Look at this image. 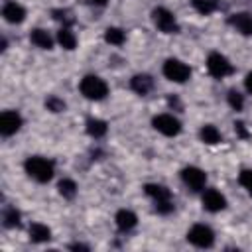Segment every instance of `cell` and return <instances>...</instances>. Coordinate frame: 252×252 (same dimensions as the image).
Masks as SVG:
<instances>
[{
  "instance_id": "obj_24",
  "label": "cell",
  "mask_w": 252,
  "mask_h": 252,
  "mask_svg": "<svg viewBox=\"0 0 252 252\" xmlns=\"http://www.w3.org/2000/svg\"><path fill=\"white\" fill-rule=\"evenodd\" d=\"M4 226H8V228H14V226H20V213L14 209V207H8L6 211H4Z\"/></svg>"
},
{
  "instance_id": "obj_3",
  "label": "cell",
  "mask_w": 252,
  "mask_h": 252,
  "mask_svg": "<svg viewBox=\"0 0 252 252\" xmlns=\"http://www.w3.org/2000/svg\"><path fill=\"white\" fill-rule=\"evenodd\" d=\"M79 91L89 100H102L108 94V85L98 75H87L79 83Z\"/></svg>"
},
{
  "instance_id": "obj_2",
  "label": "cell",
  "mask_w": 252,
  "mask_h": 252,
  "mask_svg": "<svg viewBox=\"0 0 252 252\" xmlns=\"http://www.w3.org/2000/svg\"><path fill=\"white\" fill-rule=\"evenodd\" d=\"M144 191L148 197L154 199L156 211L159 215H169L173 211V199H171V193L167 187H163L159 183H148V185H144Z\"/></svg>"
},
{
  "instance_id": "obj_6",
  "label": "cell",
  "mask_w": 252,
  "mask_h": 252,
  "mask_svg": "<svg viewBox=\"0 0 252 252\" xmlns=\"http://www.w3.org/2000/svg\"><path fill=\"white\" fill-rule=\"evenodd\" d=\"M207 71H209L215 79H224V77H228V75L234 71V67H232V63H230L222 53L213 51V53H209V57H207Z\"/></svg>"
},
{
  "instance_id": "obj_26",
  "label": "cell",
  "mask_w": 252,
  "mask_h": 252,
  "mask_svg": "<svg viewBox=\"0 0 252 252\" xmlns=\"http://www.w3.org/2000/svg\"><path fill=\"white\" fill-rule=\"evenodd\" d=\"M228 104H230L234 110H242V106H244V96H242L238 91H228Z\"/></svg>"
},
{
  "instance_id": "obj_23",
  "label": "cell",
  "mask_w": 252,
  "mask_h": 252,
  "mask_svg": "<svg viewBox=\"0 0 252 252\" xmlns=\"http://www.w3.org/2000/svg\"><path fill=\"white\" fill-rule=\"evenodd\" d=\"M191 4H193V8L199 12V14H203V16H209V14H213L215 10H217V0H191Z\"/></svg>"
},
{
  "instance_id": "obj_29",
  "label": "cell",
  "mask_w": 252,
  "mask_h": 252,
  "mask_svg": "<svg viewBox=\"0 0 252 252\" xmlns=\"http://www.w3.org/2000/svg\"><path fill=\"white\" fill-rule=\"evenodd\" d=\"M244 87H246V91L252 94V71H250V73L244 77Z\"/></svg>"
},
{
  "instance_id": "obj_8",
  "label": "cell",
  "mask_w": 252,
  "mask_h": 252,
  "mask_svg": "<svg viewBox=\"0 0 252 252\" xmlns=\"http://www.w3.org/2000/svg\"><path fill=\"white\" fill-rule=\"evenodd\" d=\"M152 126L163 136H177L181 132V122L173 114H158V116H154Z\"/></svg>"
},
{
  "instance_id": "obj_19",
  "label": "cell",
  "mask_w": 252,
  "mask_h": 252,
  "mask_svg": "<svg viewBox=\"0 0 252 252\" xmlns=\"http://www.w3.org/2000/svg\"><path fill=\"white\" fill-rule=\"evenodd\" d=\"M108 130V124L100 118H89L87 120V134L93 138H102Z\"/></svg>"
},
{
  "instance_id": "obj_15",
  "label": "cell",
  "mask_w": 252,
  "mask_h": 252,
  "mask_svg": "<svg viewBox=\"0 0 252 252\" xmlns=\"http://www.w3.org/2000/svg\"><path fill=\"white\" fill-rule=\"evenodd\" d=\"M130 87H132L134 93H138V94L144 96V94H148V93L154 89V79H152L150 75H146V73H140V75H134V77H132Z\"/></svg>"
},
{
  "instance_id": "obj_4",
  "label": "cell",
  "mask_w": 252,
  "mask_h": 252,
  "mask_svg": "<svg viewBox=\"0 0 252 252\" xmlns=\"http://www.w3.org/2000/svg\"><path fill=\"white\" fill-rule=\"evenodd\" d=\"M163 77L171 83H185L189 81L191 77V69L187 63H183L181 59H175V57H169L165 63H163Z\"/></svg>"
},
{
  "instance_id": "obj_30",
  "label": "cell",
  "mask_w": 252,
  "mask_h": 252,
  "mask_svg": "<svg viewBox=\"0 0 252 252\" xmlns=\"http://www.w3.org/2000/svg\"><path fill=\"white\" fill-rule=\"evenodd\" d=\"M91 2H93L94 6H104V4L108 2V0H91Z\"/></svg>"
},
{
  "instance_id": "obj_12",
  "label": "cell",
  "mask_w": 252,
  "mask_h": 252,
  "mask_svg": "<svg viewBox=\"0 0 252 252\" xmlns=\"http://www.w3.org/2000/svg\"><path fill=\"white\" fill-rule=\"evenodd\" d=\"M228 24L242 35H252V14L248 12H236L228 16Z\"/></svg>"
},
{
  "instance_id": "obj_14",
  "label": "cell",
  "mask_w": 252,
  "mask_h": 252,
  "mask_svg": "<svg viewBox=\"0 0 252 252\" xmlns=\"http://www.w3.org/2000/svg\"><path fill=\"white\" fill-rule=\"evenodd\" d=\"M114 220H116V226H118L120 232H128V230H132L138 224V217L132 211H128V209L118 211L116 217H114Z\"/></svg>"
},
{
  "instance_id": "obj_7",
  "label": "cell",
  "mask_w": 252,
  "mask_h": 252,
  "mask_svg": "<svg viewBox=\"0 0 252 252\" xmlns=\"http://www.w3.org/2000/svg\"><path fill=\"white\" fill-rule=\"evenodd\" d=\"M187 240L197 248H211L215 244V232L207 224H193L187 232Z\"/></svg>"
},
{
  "instance_id": "obj_11",
  "label": "cell",
  "mask_w": 252,
  "mask_h": 252,
  "mask_svg": "<svg viewBox=\"0 0 252 252\" xmlns=\"http://www.w3.org/2000/svg\"><path fill=\"white\" fill-rule=\"evenodd\" d=\"M203 207L209 211V213H219L222 209H226V199L220 191L217 189H207L203 193Z\"/></svg>"
},
{
  "instance_id": "obj_5",
  "label": "cell",
  "mask_w": 252,
  "mask_h": 252,
  "mask_svg": "<svg viewBox=\"0 0 252 252\" xmlns=\"http://www.w3.org/2000/svg\"><path fill=\"white\" fill-rule=\"evenodd\" d=\"M152 22L161 33H177L179 32V24H177L173 12H169L167 8H156L152 12Z\"/></svg>"
},
{
  "instance_id": "obj_10",
  "label": "cell",
  "mask_w": 252,
  "mask_h": 252,
  "mask_svg": "<svg viewBox=\"0 0 252 252\" xmlns=\"http://www.w3.org/2000/svg\"><path fill=\"white\" fill-rule=\"evenodd\" d=\"M20 128H22V116H20V112H16V110H4L0 114V134L4 138L16 134Z\"/></svg>"
},
{
  "instance_id": "obj_22",
  "label": "cell",
  "mask_w": 252,
  "mask_h": 252,
  "mask_svg": "<svg viewBox=\"0 0 252 252\" xmlns=\"http://www.w3.org/2000/svg\"><path fill=\"white\" fill-rule=\"evenodd\" d=\"M57 189H59V195L63 199H73L77 195V189L79 187H77V183L73 179H61L59 185H57Z\"/></svg>"
},
{
  "instance_id": "obj_16",
  "label": "cell",
  "mask_w": 252,
  "mask_h": 252,
  "mask_svg": "<svg viewBox=\"0 0 252 252\" xmlns=\"http://www.w3.org/2000/svg\"><path fill=\"white\" fill-rule=\"evenodd\" d=\"M30 41H32L35 47H39V49H51V47H53V39H51V35H49L45 30H41V28L32 30V33H30Z\"/></svg>"
},
{
  "instance_id": "obj_17",
  "label": "cell",
  "mask_w": 252,
  "mask_h": 252,
  "mask_svg": "<svg viewBox=\"0 0 252 252\" xmlns=\"http://www.w3.org/2000/svg\"><path fill=\"white\" fill-rule=\"evenodd\" d=\"M30 238H32V242H47L51 238V230L45 224H41V222H32Z\"/></svg>"
},
{
  "instance_id": "obj_1",
  "label": "cell",
  "mask_w": 252,
  "mask_h": 252,
  "mask_svg": "<svg viewBox=\"0 0 252 252\" xmlns=\"http://www.w3.org/2000/svg\"><path fill=\"white\" fill-rule=\"evenodd\" d=\"M24 169H26V173H28L32 179H35L37 183H47V181L53 177V173H55L53 161L47 159V158H41V156H32V158H28L26 163H24Z\"/></svg>"
},
{
  "instance_id": "obj_28",
  "label": "cell",
  "mask_w": 252,
  "mask_h": 252,
  "mask_svg": "<svg viewBox=\"0 0 252 252\" xmlns=\"http://www.w3.org/2000/svg\"><path fill=\"white\" fill-rule=\"evenodd\" d=\"M234 130H236L242 138H246V136H248V132H246V128H244V124H242V122H236V124H234Z\"/></svg>"
},
{
  "instance_id": "obj_20",
  "label": "cell",
  "mask_w": 252,
  "mask_h": 252,
  "mask_svg": "<svg viewBox=\"0 0 252 252\" xmlns=\"http://www.w3.org/2000/svg\"><path fill=\"white\" fill-rule=\"evenodd\" d=\"M199 136H201V140H203L205 144H209V146H215V144H219V142L222 140L220 132H219L217 126H213V124H205V126L201 128Z\"/></svg>"
},
{
  "instance_id": "obj_9",
  "label": "cell",
  "mask_w": 252,
  "mask_h": 252,
  "mask_svg": "<svg viewBox=\"0 0 252 252\" xmlns=\"http://www.w3.org/2000/svg\"><path fill=\"white\" fill-rule=\"evenodd\" d=\"M181 181L191 189V191H201L207 183V175L203 169L195 167V165H187L181 169Z\"/></svg>"
},
{
  "instance_id": "obj_27",
  "label": "cell",
  "mask_w": 252,
  "mask_h": 252,
  "mask_svg": "<svg viewBox=\"0 0 252 252\" xmlns=\"http://www.w3.org/2000/svg\"><path fill=\"white\" fill-rule=\"evenodd\" d=\"M45 106H47V110H51V112H61V110H65V102H63L61 98H57V96H49V98L45 100Z\"/></svg>"
},
{
  "instance_id": "obj_21",
  "label": "cell",
  "mask_w": 252,
  "mask_h": 252,
  "mask_svg": "<svg viewBox=\"0 0 252 252\" xmlns=\"http://www.w3.org/2000/svg\"><path fill=\"white\" fill-rule=\"evenodd\" d=\"M104 39H106V43H110V45H122V43L126 41V33H124L120 28H106Z\"/></svg>"
},
{
  "instance_id": "obj_13",
  "label": "cell",
  "mask_w": 252,
  "mask_h": 252,
  "mask_svg": "<svg viewBox=\"0 0 252 252\" xmlns=\"http://www.w3.org/2000/svg\"><path fill=\"white\" fill-rule=\"evenodd\" d=\"M2 16H4V20L8 24H22L26 20V10H24L22 4L10 0V2H6L2 6Z\"/></svg>"
},
{
  "instance_id": "obj_25",
  "label": "cell",
  "mask_w": 252,
  "mask_h": 252,
  "mask_svg": "<svg viewBox=\"0 0 252 252\" xmlns=\"http://www.w3.org/2000/svg\"><path fill=\"white\" fill-rule=\"evenodd\" d=\"M238 181L246 189V193L252 197V169H242L240 175H238Z\"/></svg>"
},
{
  "instance_id": "obj_18",
  "label": "cell",
  "mask_w": 252,
  "mask_h": 252,
  "mask_svg": "<svg viewBox=\"0 0 252 252\" xmlns=\"http://www.w3.org/2000/svg\"><path fill=\"white\" fill-rule=\"evenodd\" d=\"M57 41H59V45H61L63 49H75V45H77V37H75V33L71 32L69 26H63V28L57 32Z\"/></svg>"
}]
</instances>
